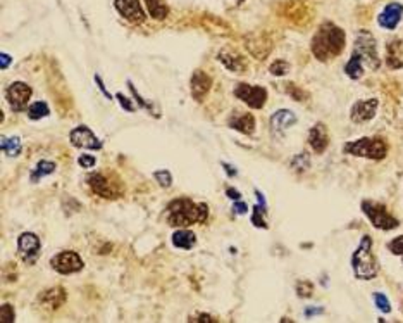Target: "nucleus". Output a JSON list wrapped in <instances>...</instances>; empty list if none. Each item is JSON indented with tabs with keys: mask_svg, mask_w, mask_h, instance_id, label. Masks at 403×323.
I'll return each mask as SVG.
<instances>
[{
	"mask_svg": "<svg viewBox=\"0 0 403 323\" xmlns=\"http://www.w3.org/2000/svg\"><path fill=\"white\" fill-rule=\"evenodd\" d=\"M379 66H381V59H379L378 42L374 35L367 30H360L355 37L350 61L344 64V75L351 80H358L364 77V68L378 71Z\"/></svg>",
	"mask_w": 403,
	"mask_h": 323,
	"instance_id": "1",
	"label": "nucleus"
},
{
	"mask_svg": "<svg viewBox=\"0 0 403 323\" xmlns=\"http://www.w3.org/2000/svg\"><path fill=\"white\" fill-rule=\"evenodd\" d=\"M344 46H347V35H344L343 28L331 21L322 23L310 40V50H312L313 57L322 63H327V61L340 56Z\"/></svg>",
	"mask_w": 403,
	"mask_h": 323,
	"instance_id": "2",
	"label": "nucleus"
},
{
	"mask_svg": "<svg viewBox=\"0 0 403 323\" xmlns=\"http://www.w3.org/2000/svg\"><path fill=\"white\" fill-rule=\"evenodd\" d=\"M209 219V206L205 202H195L189 197H178L165 208V222L176 228L205 223Z\"/></svg>",
	"mask_w": 403,
	"mask_h": 323,
	"instance_id": "3",
	"label": "nucleus"
},
{
	"mask_svg": "<svg viewBox=\"0 0 403 323\" xmlns=\"http://www.w3.org/2000/svg\"><path fill=\"white\" fill-rule=\"evenodd\" d=\"M351 268H353L355 278L358 280H374L378 277L379 264L372 251L371 235H364L360 239V244L351 254Z\"/></svg>",
	"mask_w": 403,
	"mask_h": 323,
	"instance_id": "4",
	"label": "nucleus"
},
{
	"mask_svg": "<svg viewBox=\"0 0 403 323\" xmlns=\"http://www.w3.org/2000/svg\"><path fill=\"white\" fill-rule=\"evenodd\" d=\"M343 153L355 157H365L371 161H381L388 156V144L381 137H362L343 146Z\"/></svg>",
	"mask_w": 403,
	"mask_h": 323,
	"instance_id": "5",
	"label": "nucleus"
},
{
	"mask_svg": "<svg viewBox=\"0 0 403 323\" xmlns=\"http://www.w3.org/2000/svg\"><path fill=\"white\" fill-rule=\"evenodd\" d=\"M360 208H362V213L367 216L369 222L372 223L374 228L389 232V230H395L400 226L398 219H396L395 216L388 211V208H386L384 204H381V202L369 201V199H365V201L360 202Z\"/></svg>",
	"mask_w": 403,
	"mask_h": 323,
	"instance_id": "6",
	"label": "nucleus"
},
{
	"mask_svg": "<svg viewBox=\"0 0 403 323\" xmlns=\"http://www.w3.org/2000/svg\"><path fill=\"white\" fill-rule=\"evenodd\" d=\"M86 184L92 188L93 194L99 195V197L102 199H109V201L123 197L124 194V185L107 173L88 175V177H86Z\"/></svg>",
	"mask_w": 403,
	"mask_h": 323,
	"instance_id": "7",
	"label": "nucleus"
},
{
	"mask_svg": "<svg viewBox=\"0 0 403 323\" xmlns=\"http://www.w3.org/2000/svg\"><path fill=\"white\" fill-rule=\"evenodd\" d=\"M233 94L250 109H262L267 102V88L260 85L236 84Z\"/></svg>",
	"mask_w": 403,
	"mask_h": 323,
	"instance_id": "8",
	"label": "nucleus"
},
{
	"mask_svg": "<svg viewBox=\"0 0 403 323\" xmlns=\"http://www.w3.org/2000/svg\"><path fill=\"white\" fill-rule=\"evenodd\" d=\"M33 95V88L24 81H12L6 88V99L10 111L21 112L30 108V99Z\"/></svg>",
	"mask_w": 403,
	"mask_h": 323,
	"instance_id": "9",
	"label": "nucleus"
},
{
	"mask_svg": "<svg viewBox=\"0 0 403 323\" xmlns=\"http://www.w3.org/2000/svg\"><path fill=\"white\" fill-rule=\"evenodd\" d=\"M50 266L55 273L59 275H72L78 273L85 268L81 256H79L76 251H61V253L55 254L50 260Z\"/></svg>",
	"mask_w": 403,
	"mask_h": 323,
	"instance_id": "10",
	"label": "nucleus"
},
{
	"mask_svg": "<svg viewBox=\"0 0 403 323\" xmlns=\"http://www.w3.org/2000/svg\"><path fill=\"white\" fill-rule=\"evenodd\" d=\"M40 237L33 232H23L17 237V254L24 264H34L40 256Z\"/></svg>",
	"mask_w": 403,
	"mask_h": 323,
	"instance_id": "11",
	"label": "nucleus"
},
{
	"mask_svg": "<svg viewBox=\"0 0 403 323\" xmlns=\"http://www.w3.org/2000/svg\"><path fill=\"white\" fill-rule=\"evenodd\" d=\"M69 142L72 147L85 150H102L103 142L86 125H78L69 132Z\"/></svg>",
	"mask_w": 403,
	"mask_h": 323,
	"instance_id": "12",
	"label": "nucleus"
},
{
	"mask_svg": "<svg viewBox=\"0 0 403 323\" xmlns=\"http://www.w3.org/2000/svg\"><path fill=\"white\" fill-rule=\"evenodd\" d=\"M114 8L119 16L133 25H141L147 21V12L143 11L140 0H114Z\"/></svg>",
	"mask_w": 403,
	"mask_h": 323,
	"instance_id": "13",
	"label": "nucleus"
},
{
	"mask_svg": "<svg viewBox=\"0 0 403 323\" xmlns=\"http://www.w3.org/2000/svg\"><path fill=\"white\" fill-rule=\"evenodd\" d=\"M379 101L378 99H365V101H357L350 109V119L353 123H365L372 119L378 112Z\"/></svg>",
	"mask_w": 403,
	"mask_h": 323,
	"instance_id": "14",
	"label": "nucleus"
},
{
	"mask_svg": "<svg viewBox=\"0 0 403 323\" xmlns=\"http://www.w3.org/2000/svg\"><path fill=\"white\" fill-rule=\"evenodd\" d=\"M212 77L207 75L203 70H196L192 75V80H189V90H192V97L195 101H203V99L209 95V92L212 90Z\"/></svg>",
	"mask_w": 403,
	"mask_h": 323,
	"instance_id": "15",
	"label": "nucleus"
},
{
	"mask_svg": "<svg viewBox=\"0 0 403 323\" xmlns=\"http://www.w3.org/2000/svg\"><path fill=\"white\" fill-rule=\"evenodd\" d=\"M65 299H68V294H65L64 287H52L38 295V304L47 311H57L59 308L64 306Z\"/></svg>",
	"mask_w": 403,
	"mask_h": 323,
	"instance_id": "16",
	"label": "nucleus"
},
{
	"mask_svg": "<svg viewBox=\"0 0 403 323\" xmlns=\"http://www.w3.org/2000/svg\"><path fill=\"white\" fill-rule=\"evenodd\" d=\"M403 18V4L391 2L378 16V25L384 30H395Z\"/></svg>",
	"mask_w": 403,
	"mask_h": 323,
	"instance_id": "17",
	"label": "nucleus"
},
{
	"mask_svg": "<svg viewBox=\"0 0 403 323\" xmlns=\"http://www.w3.org/2000/svg\"><path fill=\"white\" fill-rule=\"evenodd\" d=\"M296 121H298V118H296L295 112L289 111V109H279V111H276L274 115L271 116V132L274 133V135H282V133H285L286 130L291 128Z\"/></svg>",
	"mask_w": 403,
	"mask_h": 323,
	"instance_id": "18",
	"label": "nucleus"
},
{
	"mask_svg": "<svg viewBox=\"0 0 403 323\" xmlns=\"http://www.w3.org/2000/svg\"><path fill=\"white\" fill-rule=\"evenodd\" d=\"M227 125H229V128L236 130L243 135H251L255 132V116L251 112L234 111L227 119Z\"/></svg>",
	"mask_w": 403,
	"mask_h": 323,
	"instance_id": "19",
	"label": "nucleus"
},
{
	"mask_svg": "<svg viewBox=\"0 0 403 323\" xmlns=\"http://www.w3.org/2000/svg\"><path fill=\"white\" fill-rule=\"evenodd\" d=\"M309 146L316 154H322L329 146V133L324 123H316L309 132Z\"/></svg>",
	"mask_w": 403,
	"mask_h": 323,
	"instance_id": "20",
	"label": "nucleus"
},
{
	"mask_svg": "<svg viewBox=\"0 0 403 323\" xmlns=\"http://www.w3.org/2000/svg\"><path fill=\"white\" fill-rule=\"evenodd\" d=\"M217 59H219V63L223 64L227 71H231V73H245V71H247V61H245V57L238 56V54H234L233 50L229 49L220 50V52L217 54Z\"/></svg>",
	"mask_w": 403,
	"mask_h": 323,
	"instance_id": "21",
	"label": "nucleus"
},
{
	"mask_svg": "<svg viewBox=\"0 0 403 323\" xmlns=\"http://www.w3.org/2000/svg\"><path fill=\"white\" fill-rule=\"evenodd\" d=\"M171 242L176 249L189 251L196 246V235L195 232H192L188 228H178L171 235Z\"/></svg>",
	"mask_w": 403,
	"mask_h": 323,
	"instance_id": "22",
	"label": "nucleus"
},
{
	"mask_svg": "<svg viewBox=\"0 0 403 323\" xmlns=\"http://www.w3.org/2000/svg\"><path fill=\"white\" fill-rule=\"evenodd\" d=\"M386 64L391 70L403 68V42L402 40H393L386 46Z\"/></svg>",
	"mask_w": 403,
	"mask_h": 323,
	"instance_id": "23",
	"label": "nucleus"
},
{
	"mask_svg": "<svg viewBox=\"0 0 403 323\" xmlns=\"http://www.w3.org/2000/svg\"><path fill=\"white\" fill-rule=\"evenodd\" d=\"M255 194H257L258 204L254 206V213H251V225L257 226V228L265 230V228H269L267 219H265V216H267V202H265L264 194H262L258 188H255Z\"/></svg>",
	"mask_w": 403,
	"mask_h": 323,
	"instance_id": "24",
	"label": "nucleus"
},
{
	"mask_svg": "<svg viewBox=\"0 0 403 323\" xmlns=\"http://www.w3.org/2000/svg\"><path fill=\"white\" fill-rule=\"evenodd\" d=\"M55 170H57V164H55L54 161H50V159H40L37 164H34L33 170H31L30 180L33 182V184H38V182H40L41 178L50 177V175H54Z\"/></svg>",
	"mask_w": 403,
	"mask_h": 323,
	"instance_id": "25",
	"label": "nucleus"
},
{
	"mask_svg": "<svg viewBox=\"0 0 403 323\" xmlns=\"http://www.w3.org/2000/svg\"><path fill=\"white\" fill-rule=\"evenodd\" d=\"M145 6H147V11L150 14V18H154L155 21H162L169 16V8L165 4V0H143Z\"/></svg>",
	"mask_w": 403,
	"mask_h": 323,
	"instance_id": "26",
	"label": "nucleus"
},
{
	"mask_svg": "<svg viewBox=\"0 0 403 323\" xmlns=\"http://www.w3.org/2000/svg\"><path fill=\"white\" fill-rule=\"evenodd\" d=\"M0 149L6 154L7 157H17L23 150L21 147V139L19 137H2V142H0Z\"/></svg>",
	"mask_w": 403,
	"mask_h": 323,
	"instance_id": "27",
	"label": "nucleus"
},
{
	"mask_svg": "<svg viewBox=\"0 0 403 323\" xmlns=\"http://www.w3.org/2000/svg\"><path fill=\"white\" fill-rule=\"evenodd\" d=\"M48 115H50V108H48V104L45 101H37L28 108V118L31 121H40V119L47 118Z\"/></svg>",
	"mask_w": 403,
	"mask_h": 323,
	"instance_id": "28",
	"label": "nucleus"
},
{
	"mask_svg": "<svg viewBox=\"0 0 403 323\" xmlns=\"http://www.w3.org/2000/svg\"><path fill=\"white\" fill-rule=\"evenodd\" d=\"M127 88H130V92H131V94H133V99H134V101L138 102V106H140V108H143L145 111H148V112H150L152 116H158V115H157V111H155L154 104H150V102H148L147 99H143V97H141V95L138 94V90H136V88H134V85L131 84L130 80H127Z\"/></svg>",
	"mask_w": 403,
	"mask_h": 323,
	"instance_id": "29",
	"label": "nucleus"
},
{
	"mask_svg": "<svg viewBox=\"0 0 403 323\" xmlns=\"http://www.w3.org/2000/svg\"><path fill=\"white\" fill-rule=\"evenodd\" d=\"M291 168L296 171V173H302V171H307L310 168V157L307 156V153L296 154L291 159Z\"/></svg>",
	"mask_w": 403,
	"mask_h": 323,
	"instance_id": "30",
	"label": "nucleus"
},
{
	"mask_svg": "<svg viewBox=\"0 0 403 323\" xmlns=\"http://www.w3.org/2000/svg\"><path fill=\"white\" fill-rule=\"evenodd\" d=\"M154 178L162 188H169L172 185V173L169 170H165V168L154 171Z\"/></svg>",
	"mask_w": 403,
	"mask_h": 323,
	"instance_id": "31",
	"label": "nucleus"
},
{
	"mask_svg": "<svg viewBox=\"0 0 403 323\" xmlns=\"http://www.w3.org/2000/svg\"><path fill=\"white\" fill-rule=\"evenodd\" d=\"M0 320H2V323L16 322V311H14L12 304L3 302V304L0 306Z\"/></svg>",
	"mask_w": 403,
	"mask_h": 323,
	"instance_id": "32",
	"label": "nucleus"
},
{
	"mask_svg": "<svg viewBox=\"0 0 403 323\" xmlns=\"http://www.w3.org/2000/svg\"><path fill=\"white\" fill-rule=\"evenodd\" d=\"M269 71H271L272 77H285V75L289 71V64L286 63V61L278 59L269 66Z\"/></svg>",
	"mask_w": 403,
	"mask_h": 323,
	"instance_id": "33",
	"label": "nucleus"
},
{
	"mask_svg": "<svg viewBox=\"0 0 403 323\" xmlns=\"http://www.w3.org/2000/svg\"><path fill=\"white\" fill-rule=\"evenodd\" d=\"M372 299H374V302H375V306H378V309H381L382 313L391 311V304H389L388 297H386V295L382 294V292H374Z\"/></svg>",
	"mask_w": 403,
	"mask_h": 323,
	"instance_id": "34",
	"label": "nucleus"
},
{
	"mask_svg": "<svg viewBox=\"0 0 403 323\" xmlns=\"http://www.w3.org/2000/svg\"><path fill=\"white\" fill-rule=\"evenodd\" d=\"M296 292H298V295L302 299L312 297L313 285L310 284L309 280H300V282H296Z\"/></svg>",
	"mask_w": 403,
	"mask_h": 323,
	"instance_id": "35",
	"label": "nucleus"
},
{
	"mask_svg": "<svg viewBox=\"0 0 403 323\" xmlns=\"http://www.w3.org/2000/svg\"><path fill=\"white\" fill-rule=\"evenodd\" d=\"M116 99H117V102H119L121 108H123L126 112H134V111H136V106H134L133 99L126 97V95L121 94V92H117Z\"/></svg>",
	"mask_w": 403,
	"mask_h": 323,
	"instance_id": "36",
	"label": "nucleus"
},
{
	"mask_svg": "<svg viewBox=\"0 0 403 323\" xmlns=\"http://www.w3.org/2000/svg\"><path fill=\"white\" fill-rule=\"evenodd\" d=\"M388 249L391 251L395 256H400L403 260V235L395 237V239L388 244Z\"/></svg>",
	"mask_w": 403,
	"mask_h": 323,
	"instance_id": "37",
	"label": "nucleus"
},
{
	"mask_svg": "<svg viewBox=\"0 0 403 323\" xmlns=\"http://www.w3.org/2000/svg\"><path fill=\"white\" fill-rule=\"evenodd\" d=\"M78 164L83 170H92L96 164V157L92 156V154H81V156L78 157Z\"/></svg>",
	"mask_w": 403,
	"mask_h": 323,
	"instance_id": "38",
	"label": "nucleus"
},
{
	"mask_svg": "<svg viewBox=\"0 0 403 323\" xmlns=\"http://www.w3.org/2000/svg\"><path fill=\"white\" fill-rule=\"evenodd\" d=\"M189 323H214L217 322V320H214L212 315H209V313H196V315H192L188 318Z\"/></svg>",
	"mask_w": 403,
	"mask_h": 323,
	"instance_id": "39",
	"label": "nucleus"
},
{
	"mask_svg": "<svg viewBox=\"0 0 403 323\" xmlns=\"http://www.w3.org/2000/svg\"><path fill=\"white\" fill-rule=\"evenodd\" d=\"M286 92H288L289 95H291V97H295V101H305V97H307V94L303 90H300L298 87H295V85L293 84H286Z\"/></svg>",
	"mask_w": 403,
	"mask_h": 323,
	"instance_id": "40",
	"label": "nucleus"
},
{
	"mask_svg": "<svg viewBox=\"0 0 403 323\" xmlns=\"http://www.w3.org/2000/svg\"><path fill=\"white\" fill-rule=\"evenodd\" d=\"M95 84H96V87H99V90L102 92V95L105 99H109V101H112V94H110L109 90H107V87H105V84H103V80L102 78H100V75H95Z\"/></svg>",
	"mask_w": 403,
	"mask_h": 323,
	"instance_id": "41",
	"label": "nucleus"
},
{
	"mask_svg": "<svg viewBox=\"0 0 403 323\" xmlns=\"http://www.w3.org/2000/svg\"><path fill=\"white\" fill-rule=\"evenodd\" d=\"M10 63H12V57H10L9 54H6V52L0 54V70L6 71L7 68L10 66Z\"/></svg>",
	"mask_w": 403,
	"mask_h": 323,
	"instance_id": "42",
	"label": "nucleus"
},
{
	"mask_svg": "<svg viewBox=\"0 0 403 323\" xmlns=\"http://www.w3.org/2000/svg\"><path fill=\"white\" fill-rule=\"evenodd\" d=\"M233 211L236 213V215H245V213L248 211V206L245 204L243 201H236L233 204Z\"/></svg>",
	"mask_w": 403,
	"mask_h": 323,
	"instance_id": "43",
	"label": "nucleus"
},
{
	"mask_svg": "<svg viewBox=\"0 0 403 323\" xmlns=\"http://www.w3.org/2000/svg\"><path fill=\"white\" fill-rule=\"evenodd\" d=\"M226 195H227V197L233 199V201H240V199H241L240 192H238L236 188H233V187H227L226 188Z\"/></svg>",
	"mask_w": 403,
	"mask_h": 323,
	"instance_id": "44",
	"label": "nucleus"
},
{
	"mask_svg": "<svg viewBox=\"0 0 403 323\" xmlns=\"http://www.w3.org/2000/svg\"><path fill=\"white\" fill-rule=\"evenodd\" d=\"M324 309L322 308H307L305 309V316H313V315H322Z\"/></svg>",
	"mask_w": 403,
	"mask_h": 323,
	"instance_id": "45",
	"label": "nucleus"
},
{
	"mask_svg": "<svg viewBox=\"0 0 403 323\" xmlns=\"http://www.w3.org/2000/svg\"><path fill=\"white\" fill-rule=\"evenodd\" d=\"M223 166H224V171H226V173L229 175V177H234V175L238 173L236 170H233V166H231V164H226V163H223Z\"/></svg>",
	"mask_w": 403,
	"mask_h": 323,
	"instance_id": "46",
	"label": "nucleus"
},
{
	"mask_svg": "<svg viewBox=\"0 0 403 323\" xmlns=\"http://www.w3.org/2000/svg\"><path fill=\"white\" fill-rule=\"evenodd\" d=\"M245 0H236V4H243Z\"/></svg>",
	"mask_w": 403,
	"mask_h": 323,
	"instance_id": "47",
	"label": "nucleus"
}]
</instances>
